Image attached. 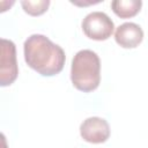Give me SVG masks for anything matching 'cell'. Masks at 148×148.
Listing matches in <instances>:
<instances>
[{
	"label": "cell",
	"instance_id": "1",
	"mask_svg": "<svg viewBox=\"0 0 148 148\" xmlns=\"http://www.w3.org/2000/svg\"><path fill=\"white\" fill-rule=\"evenodd\" d=\"M23 53L27 65L43 76L59 74L66 61L62 47L40 34H34L24 40Z\"/></svg>",
	"mask_w": 148,
	"mask_h": 148
},
{
	"label": "cell",
	"instance_id": "2",
	"mask_svg": "<svg viewBox=\"0 0 148 148\" xmlns=\"http://www.w3.org/2000/svg\"><path fill=\"white\" fill-rule=\"evenodd\" d=\"M71 81L83 92L96 90L101 82V60L96 52L81 50L75 53L71 65Z\"/></svg>",
	"mask_w": 148,
	"mask_h": 148
},
{
	"label": "cell",
	"instance_id": "3",
	"mask_svg": "<svg viewBox=\"0 0 148 148\" xmlns=\"http://www.w3.org/2000/svg\"><path fill=\"white\" fill-rule=\"evenodd\" d=\"M83 34L94 40H106L114 30L113 21L103 12L89 13L81 23Z\"/></svg>",
	"mask_w": 148,
	"mask_h": 148
},
{
	"label": "cell",
	"instance_id": "4",
	"mask_svg": "<svg viewBox=\"0 0 148 148\" xmlns=\"http://www.w3.org/2000/svg\"><path fill=\"white\" fill-rule=\"evenodd\" d=\"M18 75L16 61V46L10 39H1L0 56V86L7 87L14 83Z\"/></svg>",
	"mask_w": 148,
	"mask_h": 148
},
{
	"label": "cell",
	"instance_id": "5",
	"mask_svg": "<svg viewBox=\"0 0 148 148\" xmlns=\"http://www.w3.org/2000/svg\"><path fill=\"white\" fill-rule=\"evenodd\" d=\"M80 135L89 143H103L110 136L109 123L101 117H89L80 125Z\"/></svg>",
	"mask_w": 148,
	"mask_h": 148
},
{
	"label": "cell",
	"instance_id": "6",
	"mask_svg": "<svg viewBox=\"0 0 148 148\" xmlns=\"http://www.w3.org/2000/svg\"><path fill=\"white\" fill-rule=\"evenodd\" d=\"M143 39V30L133 22H125L120 24L114 32L116 43L123 49H135Z\"/></svg>",
	"mask_w": 148,
	"mask_h": 148
},
{
	"label": "cell",
	"instance_id": "7",
	"mask_svg": "<svg viewBox=\"0 0 148 148\" xmlns=\"http://www.w3.org/2000/svg\"><path fill=\"white\" fill-rule=\"evenodd\" d=\"M142 7L141 0H114L111 2L113 13L120 18H130L135 16Z\"/></svg>",
	"mask_w": 148,
	"mask_h": 148
},
{
	"label": "cell",
	"instance_id": "8",
	"mask_svg": "<svg viewBox=\"0 0 148 148\" xmlns=\"http://www.w3.org/2000/svg\"><path fill=\"white\" fill-rule=\"evenodd\" d=\"M21 6L27 14L31 16H39L47 10L50 6V1L49 0H37V1L23 0L21 1Z\"/></svg>",
	"mask_w": 148,
	"mask_h": 148
}]
</instances>
